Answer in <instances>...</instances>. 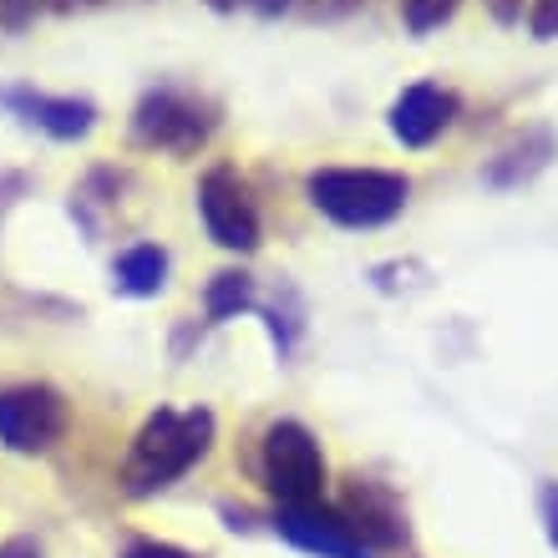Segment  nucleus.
Segmentation results:
<instances>
[{
    "label": "nucleus",
    "mask_w": 558,
    "mask_h": 558,
    "mask_svg": "<svg viewBox=\"0 0 558 558\" xmlns=\"http://www.w3.org/2000/svg\"><path fill=\"white\" fill-rule=\"evenodd\" d=\"M208 441H214V416L208 412L147 416V426L133 441V457H128V487L133 493H158V487L178 483L208 452Z\"/></svg>",
    "instance_id": "1"
},
{
    "label": "nucleus",
    "mask_w": 558,
    "mask_h": 558,
    "mask_svg": "<svg viewBox=\"0 0 558 558\" xmlns=\"http://www.w3.org/2000/svg\"><path fill=\"white\" fill-rule=\"evenodd\" d=\"M452 118H457L452 92L432 87V82H416V87H407L397 97V107H391V133L407 147H426L452 128Z\"/></svg>",
    "instance_id": "8"
},
{
    "label": "nucleus",
    "mask_w": 558,
    "mask_h": 558,
    "mask_svg": "<svg viewBox=\"0 0 558 558\" xmlns=\"http://www.w3.org/2000/svg\"><path fill=\"white\" fill-rule=\"evenodd\" d=\"M198 214H204V229L214 244L223 250H254L259 244V214H254L250 193L229 168H214L198 183Z\"/></svg>",
    "instance_id": "5"
},
{
    "label": "nucleus",
    "mask_w": 558,
    "mask_h": 558,
    "mask_svg": "<svg viewBox=\"0 0 558 558\" xmlns=\"http://www.w3.org/2000/svg\"><path fill=\"white\" fill-rule=\"evenodd\" d=\"M533 36L538 41H554L558 36V0H538L533 5Z\"/></svg>",
    "instance_id": "15"
},
{
    "label": "nucleus",
    "mask_w": 558,
    "mask_h": 558,
    "mask_svg": "<svg viewBox=\"0 0 558 558\" xmlns=\"http://www.w3.org/2000/svg\"><path fill=\"white\" fill-rule=\"evenodd\" d=\"M345 523L361 533V544H401V538H407V523H401L397 502L371 483L351 487V513H345Z\"/></svg>",
    "instance_id": "9"
},
{
    "label": "nucleus",
    "mask_w": 558,
    "mask_h": 558,
    "mask_svg": "<svg viewBox=\"0 0 558 558\" xmlns=\"http://www.w3.org/2000/svg\"><path fill=\"white\" fill-rule=\"evenodd\" d=\"M275 523H279V533H284L290 544H300L305 554H320V558H366L361 533H355L340 513H325L320 502H284Z\"/></svg>",
    "instance_id": "7"
},
{
    "label": "nucleus",
    "mask_w": 558,
    "mask_h": 558,
    "mask_svg": "<svg viewBox=\"0 0 558 558\" xmlns=\"http://www.w3.org/2000/svg\"><path fill=\"white\" fill-rule=\"evenodd\" d=\"M259 472L279 502H320L325 452L300 422H275L259 441Z\"/></svg>",
    "instance_id": "3"
},
{
    "label": "nucleus",
    "mask_w": 558,
    "mask_h": 558,
    "mask_svg": "<svg viewBox=\"0 0 558 558\" xmlns=\"http://www.w3.org/2000/svg\"><path fill=\"white\" fill-rule=\"evenodd\" d=\"M15 102L26 107L41 128H51L57 137H76V133H87L92 128V107L72 102V97H15Z\"/></svg>",
    "instance_id": "10"
},
{
    "label": "nucleus",
    "mask_w": 558,
    "mask_h": 558,
    "mask_svg": "<svg viewBox=\"0 0 558 558\" xmlns=\"http://www.w3.org/2000/svg\"><path fill=\"white\" fill-rule=\"evenodd\" d=\"M544 513H548V529H554V544H558V487L544 493Z\"/></svg>",
    "instance_id": "17"
},
{
    "label": "nucleus",
    "mask_w": 558,
    "mask_h": 558,
    "mask_svg": "<svg viewBox=\"0 0 558 558\" xmlns=\"http://www.w3.org/2000/svg\"><path fill=\"white\" fill-rule=\"evenodd\" d=\"M57 5H61V11H72V5H76V0H57Z\"/></svg>",
    "instance_id": "19"
},
{
    "label": "nucleus",
    "mask_w": 558,
    "mask_h": 558,
    "mask_svg": "<svg viewBox=\"0 0 558 558\" xmlns=\"http://www.w3.org/2000/svg\"><path fill=\"white\" fill-rule=\"evenodd\" d=\"M133 133L143 147L193 153V147L214 133V118H208L193 97H183V92H153V97H143V107H137Z\"/></svg>",
    "instance_id": "6"
},
{
    "label": "nucleus",
    "mask_w": 558,
    "mask_h": 558,
    "mask_svg": "<svg viewBox=\"0 0 558 558\" xmlns=\"http://www.w3.org/2000/svg\"><path fill=\"white\" fill-rule=\"evenodd\" d=\"M457 11V0H407V26L412 31H432Z\"/></svg>",
    "instance_id": "13"
},
{
    "label": "nucleus",
    "mask_w": 558,
    "mask_h": 558,
    "mask_svg": "<svg viewBox=\"0 0 558 558\" xmlns=\"http://www.w3.org/2000/svg\"><path fill=\"white\" fill-rule=\"evenodd\" d=\"M0 558H36V548L31 544H5L0 548Z\"/></svg>",
    "instance_id": "18"
},
{
    "label": "nucleus",
    "mask_w": 558,
    "mask_h": 558,
    "mask_svg": "<svg viewBox=\"0 0 558 558\" xmlns=\"http://www.w3.org/2000/svg\"><path fill=\"white\" fill-rule=\"evenodd\" d=\"M41 11V0H0V26L5 31H26Z\"/></svg>",
    "instance_id": "14"
},
{
    "label": "nucleus",
    "mask_w": 558,
    "mask_h": 558,
    "mask_svg": "<svg viewBox=\"0 0 558 558\" xmlns=\"http://www.w3.org/2000/svg\"><path fill=\"white\" fill-rule=\"evenodd\" d=\"M66 432V407L51 386L0 391V441L11 452H46Z\"/></svg>",
    "instance_id": "4"
},
{
    "label": "nucleus",
    "mask_w": 558,
    "mask_h": 558,
    "mask_svg": "<svg viewBox=\"0 0 558 558\" xmlns=\"http://www.w3.org/2000/svg\"><path fill=\"white\" fill-rule=\"evenodd\" d=\"M250 305V279L244 275H219L208 290V315H229V310Z\"/></svg>",
    "instance_id": "12"
},
{
    "label": "nucleus",
    "mask_w": 558,
    "mask_h": 558,
    "mask_svg": "<svg viewBox=\"0 0 558 558\" xmlns=\"http://www.w3.org/2000/svg\"><path fill=\"white\" fill-rule=\"evenodd\" d=\"M305 193L325 219L345 223V229H376L407 208L412 183L401 173H381V168H320V173H310Z\"/></svg>",
    "instance_id": "2"
},
{
    "label": "nucleus",
    "mask_w": 558,
    "mask_h": 558,
    "mask_svg": "<svg viewBox=\"0 0 558 558\" xmlns=\"http://www.w3.org/2000/svg\"><path fill=\"white\" fill-rule=\"evenodd\" d=\"M162 275H168V254H162L158 244H137V250H128L118 259V284L133 294L162 290Z\"/></svg>",
    "instance_id": "11"
},
{
    "label": "nucleus",
    "mask_w": 558,
    "mask_h": 558,
    "mask_svg": "<svg viewBox=\"0 0 558 558\" xmlns=\"http://www.w3.org/2000/svg\"><path fill=\"white\" fill-rule=\"evenodd\" d=\"M122 558H189L183 548H173V544H133Z\"/></svg>",
    "instance_id": "16"
}]
</instances>
